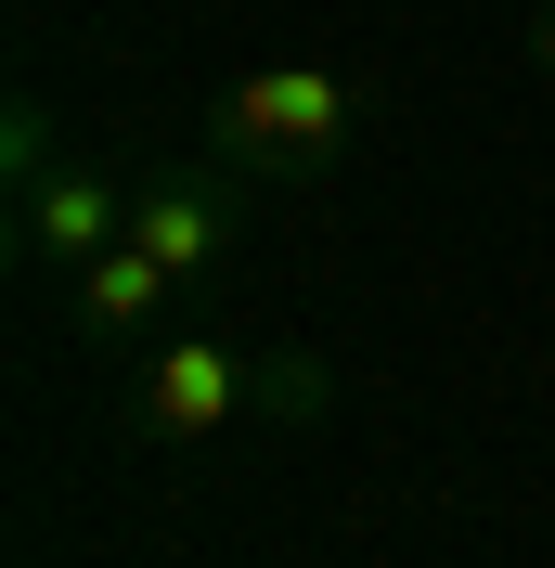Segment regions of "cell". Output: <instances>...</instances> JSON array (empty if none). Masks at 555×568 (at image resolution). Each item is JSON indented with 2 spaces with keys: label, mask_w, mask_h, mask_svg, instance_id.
Wrapping results in <instances>:
<instances>
[{
  "label": "cell",
  "mask_w": 555,
  "mask_h": 568,
  "mask_svg": "<svg viewBox=\"0 0 555 568\" xmlns=\"http://www.w3.org/2000/svg\"><path fill=\"white\" fill-rule=\"evenodd\" d=\"M104 246H130V181H117V169L65 155L52 181H27V194H13V258H27L39 284H78Z\"/></svg>",
  "instance_id": "3"
},
{
  "label": "cell",
  "mask_w": 555,
  "mask_h": 568,
  "mask_svg": "<svg viewBox=\"0 0 555 568\" xmlns=\"http://www.w3.org/2000/svg\"><path fill=\"white\" fill-rule=\"evenodd\" d=\"M233 233H245V194H233L220 169H155V181H130V246L155 258L169 284L233 272Z\"/></svg>",
  "instance_id": "4"
},
{
  "label": "cell",
  "mask_w": 555,
  "mask_h": 568,
  "mask_svg": "<svg viewBox=\"0 0 555 568\" xmlns=\"http://www.w3.org/2000/svg\"><path fill=\"white\" fill-rule=\"evenodd\" d=\"M0 169H13V194L65 169V130H52V104H39V91H13V104H0Z\"/></svg>",
  "instance_id": "6"
},
{
  "label": "cell",
  "mask_w": 555,
  "mask_h": 568,
  "mask_svg": "<svg viewBox=\"0 0 555 568\" xmlns=\"http://www.w3.org/2000/svg\"><path fill=\"white\" fill-rule=\"evenodd\" d=\"M349 130H362V91L323 78V65H259L208 104V155L233 181H311L349 155Z\"/></svg>",
  "instance_id": "2"
},
{
  "label": "cell",
  "mask_w": 555,
  "mask_h": 568,
  "mask_svg": "<svg viewBox=\"0 0 555 568\" xmlns=\"http://www.w3.org/2000/svg\"><path fill=\"white\" fill-rule=\"evenodd\" d=\"M529 65L555 78V0H543V13H529Z\"/></svg>",
  "instance_id": "7"
},
{
  "label": "cell",
  "mask_w": 555,
  "mask_h": 568,
  "mask_svg": "<svg viewBox=\"0 0 555 568\" xmlns=\"http://www.w3.org/2000/svg\"><path fill=\"white\" fill-rule=\"evenodd\" d=\"M65 297H78V323H91V336H169V311H181V284L155 272L142 246H104Z\"/></svg>",
  "instance_id": "5"
},
{
  "label": "cell",
  "mask_w": 555,
  "mask_h": 568,
  "mask_svg": "<svg viewBox=\"0 0 555 568\" xmlns=\"http://www.w3.org/2000/svg\"><path fill=\"white\" fill-rule=\"evenodd\" d=\"M245 414H284V426H311L323 414V362L311 349H272V362H245L233 336H155L142 349V375H130V426L142 439H220V426H245Z\"/></svg>",
  "instance_id": "1"
}]
</instances>
